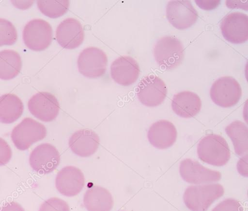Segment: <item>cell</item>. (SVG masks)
Here are the masks:
<instances>
[{
  "instance_id": "6da1fadb",
  "label": "cell",
  "mask_w": 248,
  "mask_h": 211,
  "mask_svg": "<svg viewBox=\"0 0 248 211\" xmlns=\"http://www.w3.org/2000/svg\"><path fill=\"white\" fill-rule=\"evenodd\" d=\"M197 154L203 162L217 166L225 165L231 157L230 148L225 139L212 133L205 136L200 141Z\"/></svg>"
},
{
  "instance_id": "7a4b0ae2",
  "label": "cell",
  "mask_w": 248,
  "mask_h": 211,
  "mask_svg": "<svg viewBox=\"0 0 248 211\" xmlns=\"http://www.w3.org/2000/svg\"><path fill=\"white\" fill-rule=\"evenodd\" d=\"M224 193V188L219 184L192 185L186 190L183 199L186 206L190 210L206 211Z\"/></svg>"
},
{
  "instance_id": "3957f363",
  "label": "cell",
  "mask_w": 248,
  "mask_h": 211,
  "mask_svg": "<svg viewBox=\"0 0 248 211\" xmlns=\"http://www.w3.org/2000/svg\"><path fill=\"white\" fill-rule=\"evenodd\" d=\"M154 55L159 66L173 70L179 66L184 58V48L181 41L173 36H164L156 43Z\"/></svg>"
},
{
  "instance_id": "277c9868",
  "label": "cell",
  "mask_w": 248,
  "mask_h": 211,
  "mask_svg": "<svg viewBox=\"0 0 248 211\" xmlns=\"http://www.w3.org/2000/svg\"><path fill=\"white\" fill-rule=\"evenodd\" d=\"M47 133L46 127L30 117L24 118L11 133V139L19 150L28 149L33 143L44 139Z\"/></svg>"
},
{
  "instance_id": "5b68a950",
  "label": "cell",
  "mask_w": 248,
  "mask_h": 211,
  "mask_svg": "<svg viewBox=\"0 0 248 211\" xmlns=\"http://www.w3.org/2000/svg\"><path fill=\"white\" fill-rule=\"evenodd\" d=\"M210 97L213 102L223 107L235 106L242 96L239 83L231 76H223L216 80L210 88Z\"/></svg>"
},
{
  "instance_id": "8992f818",
  "label": "cell",
  "mask_w": 248,
  "mask_h": 211,
  "mask_svg": "<svg viewBox=\"0 0 248 211\" xmlns=\"http://www.w3.org/2000/svg\"><path fill=\"white\" fill-rule=\"evenodd\" d=\"M53 37L52 29L46 21L34 19L25 26L23 31V38L25 45L29 49L41 51L50 45Z\"/></svg>"
},
{
  "instance_id": "52a82bcc",
  "label": "cell",
  "mask_w": 248,
  "mask_h": 211,
  "mask_svg": "<svg viewBox=\"0 0 248 211\" xmlns=\"http://www.w3.org/2000/svg\"><path fill=\"white\" fill-rule=\"evenodd\" d=\"M137 94L144 105L154 107L161 104L167 94V88L164 81L154 74L144 76L139 83Z\"/></svg>"
},
{
  "instance_id": "ba28073f",
  "label": "cell",
  "mask_w": 248,
  "mask_h": 211,
  "mask_svg": "<svg viewBox=\"0 0 248 211\" xmlns=\"http://www.w3.org/2000/svg\"><path fill=\"white\" fill-rule=\"evenodd\" d=\"M108 57L101 49L90 47L79 54L77 64L79 72L83 75L95 78L104 74L106 71Z\"/></svg>"
},
{
  "instance_id": "9c48e42d",
  "label": "cell",
  "mask_w": 248,
  "mask_h": 211,
  "mask_svg": "<svg viewBox=\"0 0 248 211\" xmlns=\"http://www.w3.org/2000/svg\"><path fill=\"white\" fill-rule=\"evenodd\" d=\"M28 107L33 116L45 122L55 119L60 110L56 97L47 91H41L33 95L28 101Z\"/></svg>"
},
{
  "instance_id": "30bf717a",
  "label": "cell",
  "mask_w": 248,
  "mask_h": 211,
  "mask_svg": "<svg viewBox=\"0 0 248 211\" xmlns=\"http://www.w3.org/2000/svg\"><path fill=\"white\" fill-rule=\"evenodd\" d=\"M221 33L227 41L234 44L242 43L248 39V16L240 12H231L221 20Z\"/></svg>"
},
{
  "instance_id": "8fae6325",
  "label": "cell",
  "mask_w": 248,
  "mask_h": 211,
  "mask_svg": "<svg viewBox=\"0 0 248 211\" xmlns=\"http://www.w3.org/2000/svg\"><path fill=\"white\" fill-rule=\"evenodd\" d=\"M60 162V154L51 144L44 143L36 146L31 153L29 163L37 173L44 175L53 172Z\"/></svg>"
},
{
  "instance_id": "7c38bea8",
  "label": "cell",
  "mask_w": 248,
  "mask_h": 211,
  "mask_svg": "<svg viewBox=\"0 0 248 211\" xmlns=\"http://www.w3.org/2000/svg\"><path fill=\"white\" fill-rule=\"evenodd\" d=\"M166 17L169 22L179 30L192 26L198 19V13L189 0H172L166 7Z\"/></svg>"
},
{
  "instance_id": "4fadbf2b",
  "label": "cell",
  "mask_w": 248,
  "mask_h": 211,
  "mask_svg": "<svg viewBox=\"0 0 248 211\" xmlns=\"http://www.w3.org/2000/svg\"><path fill=\"white\" fill-rule=\"evenodd\" d=\"M179 172L183 179L191 184L216 182L221 178V174L219 172L210 170L203 166L198 161L190 158L181 161Z\"/></svg>"
},
{
  "instance_id": "5bb4252c",
  "label": "cell",
  "mask_w": 248,
  "mask_h": 211,
  "mask_svg": "<svg viewBox=\"0 0 248 211\" xmlns=\"http://www.w3.org/2000/svg\"><path fill=\"white\" fill-rule=\"evenodd\" d=\"M85 178L82 171L73 166L63 168L57 174L55 185L57 190L67 196L78 194L84 186Z\"/></svg>"
},
{
  "instance_id": "9a60e30c",
  "label": "cell",
  "mask_w": 248,
  "mask_h": 211,
  "mask_svg": "<svg viewBox=\"0 0 248 211\" xmlns=\"http://www.w3.org/2000/svg\"><path fill=\"white\" fill-rule=\"evenodd\" d=\"M140 73L137 61L128 55L121 56L112 63L110 75L112 79L118 84L128 86L135 83Z\"/></svg>"
},
{
  "instance_id": "2e32d148",
  "label": "cell",
  "mask_w": 248,
  "mask_h": 211,
  "mask_svg": "<svg viewBox=\"0 0 248 211\" xmlns=\"http://www.w3.org/2000/svg\"><path fill=\"white\" fill-rule=\"evenodd\" d=\"M56 38L63 48L73 49L82 44L84 32L81 23L74 18H67L61 22L56 31Z\"/></svg>"
},
{
  "instance_id": "e0dca14e",
  "label": "cell",
  "mask_w": 248,
  "mask_h": 211,
  "mask_svg": "<svg viewBox=\"0 0 248 211\" xmlns=\"http://www.w3.org/2000/svg\"><path fill=\"white\" fill-rule=\"evenodd\" d=\"M100 144L98 135L93 130L82 129L75 132L70 137L68 145L72 151L81 157L94 154Z\"/></svg>"
},
{
  "instance_id": "ac0fdd59",
  "label": "cell",
  "mask_w": 248,
  "mask_h": 211,
  "mask_svg": "<svg viewBox=\"0 0 248 211\" xmlns=\"http://www.w3.org/2000/svg\"><path fill=\"white\" fill-rule=\"evenodd\" d=\"M177 132L174 125L170 121L161 120L154 123L148 132V139L154 147L164 149L172 146L175 142Z\"/></svg>"
},
{
  "instance_id": "d6986e66",
  "label": "cell",
  "mask_w": 248,
  "mask_h": 211,
  "mask_svg": "<svg viewBox=\"0 0 248 211\" xmlns=\"http://www.w3.org/2000/svg\"><path fill=\"white\" fill-rule=\"evenodd\" d=\"M202 101L195 93L183 91L175 94L171 101L173 111L180 117L189 118L196 115L200 111Z\"/></svg>"
},
{
  "instance_id": "ffe728a7",
  "label": "cell",
  "mask_w": 248,
  "mask_h": 211,
  "mask_svg": "<svg viewBox=\"0 0 248 211\" xmlns=\"http://www.w3.org/2000/svg\"><path fill=\"white\" fill-rule=\"evenodd\" d=\"M83 202L88 211H110L113 205L110 192L98 186H93L86 192Z\"/></svg>"
},
{
  "instance_id": "44dd1931",
  "label": "cell",
  "mask_w": 248,
  "mask_h": 211,
  "mask_svg": "<svg viewBox=\"0 0 248 211\" xmlns=\"http://www.w3.org/2000/svg\"><path fill=\"white\" fill-rule=\"evenodd\" d=\"M23 110V104L16 94L6 93L0 97V123H14L20 117Z\"/></svg>"
},
{
  "instance_id": "7402d4cb",
  "label": "cell",
  "mask_w": 248,
  "mask_h": 211,
  "mask_svg": "<svg viewBox=\"0 0 248 211\" xmlns=\"http://www.w3.org/2000/svg\"><path fill=\"white\" fill-rule=\"evenodd\" d=\"M21 68V57L16 51H0V79L10 80L15 78L19 73Z\"/></svg>"
},
{
  "instance_id": "603a6c76",
  "label": "cell",
  "mask_w": 248,
  "mask_h": 211,
  "mask_svg": "<svg viewBox=\"0 0 248 211\" xmlns=\"http://www.w3.org/2000/svg\"><path fill=\"white\" fill-rule=\"evenodd\" d=\"M225 131L232 140L235 153L243 156L248 152V128L240 121H235L227 126Z\"/></svg>"
},
{
  "instance_id": "cb8c5ba5",
  "label": "cell",
  "mask_w": 248,
  "mask_h": 211,
  "mask_svg": "<svg viewBox=\"0 0 248 211\" xmlns=\"http://www.w3.org/2000/svg\"><path fill=\"white\" fill-rule=\"evenodd\" d=\"M38 7L45 15L57 18L65 14L69 8V1L62 0H38Z\"/></svg>"
},
{
  "instance_id": "d4e9b609",
  "label": "cell",
  "mask_w": 248,
  "mask_h": 211,
  "mask_svg": "<svg viewBox=\"0 0 248 211\" xmlns=\"http://www.w3.org/2000/svg\"><path fill=\"white\" fill-rule=\"evenodd\" d=\"M17 38V34L15 26L9 20L0 18V46L11 45Z\"/></svg>"
},
{
  "instance_id": "484cf974",
  "label": "cell",
  "mask_w": 248,
  "mask_h": 211,
  "mask_svg": "<svg viewBox=\"0 0 248 211\" xmlns=\"http://www.w3.org/2000/svg\"><path fill=\"white\" fill-rule=\"evenodd\" d=\"M39 211H69L67 203L57 197H52L45 201Z\"/></svg>"
},
{
  "instance_id": "4316f807",
  "label": "cell",
  "mask_w": 248,
  "mask_h": 211,
  "mask_svg": "<svg viewBox=\"0 0 248 211\" xmlns=\"http://www.w3.org/2000/svg\"><path fill=\"white\" fill-rule=\"evenodd\" d=\"M212 211H244V209L239 201L228 198L219 203Z\"/></svg>"
},
{
  "instance_id": "83f0119b",
  "label": "cell",
  "mask_w": 248,
  "mask_h": 211,
  "mask_svg": "<svg viewBox=\"0 0 248 211\" xmlns=\"http://www.w3.org/2000/svg\"><path fill=\"white\" fill-rule=\"evenodd\" d=\"M12 151L8 143L0 137V166L7 164L12 158Z\"/></svg>"
},
{
  "instance_id": "f1b7e54d",
  "label": "cell",
  "mask_w": 248,
  "mask_h": 211,
  "mask_svg": "<svg viewBox=\"0 0 248 211\" xmlns=\"http://www.w3.org/2000/svg\"><path fill=\"white\" fill-rule=\"evenodd\" d=\"M248 154L244 156L237 163L238 172L244 176H248Z\"/></svg>"
},
{
  "instance_id": "f546056e",
  "label": "cell",
  "mask_w": 248,
  "mask_h": 211,
  "mask_svg": "<svg viewBox=\"0 0 248 211\" xmlns=\"http://www.w3.org/2000/svg\"><path fill=\"white\" fill-rule=\"evenodd\" d=\"M0 211H25V210L18 203L12 201L6 203Z\"/></svg>"
}]
</instances>
